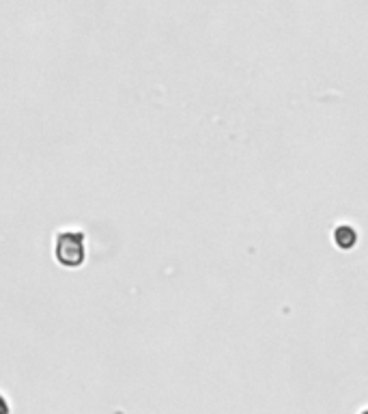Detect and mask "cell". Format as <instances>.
Segmentation results:
<instances>
[{"mask_svg": "<svg viewBox=\"0 0 368 414\" xmlns=\"http://www.w3.org/2000/svg\"><path fill=\"white\" fill-rule=\"evenodd\" d=\"M54 255L60 266L65 268H80L87 259V238L80 229L60 231L56 235Z\"/></svg>", "mask_w": 368, "mask_h": 414, "instance_id": "6da1fadb", "label": "cell"}, {"mask_svg": "<svg viewBox=\"0 0 368 414\" xmlns=\"http://www.w3.org/2000/svg\"><path fill=\"white\" fill-rule=\"evenodd\" d=\"M332 240L334 244L340 249V251H351L357 246V231L351 227V224H338L334 231H332Z\"/></svg>", "mask_w": 368, "mask_h": 414, "instance_id": "7a4b0ae2", "label": "cell"}]
</instances>
